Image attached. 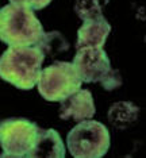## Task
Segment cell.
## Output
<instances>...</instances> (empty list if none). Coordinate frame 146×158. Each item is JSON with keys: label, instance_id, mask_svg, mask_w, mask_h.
I'll use <instances>...</instances> for the list:
<instances>
[{"label": "cell", "instance_id": "cell-1", "mask_svg": "<svg viewBox=\"0 0 146 158\" xmlns=\"http://www.w3.org/2000/svg\"><path fill=\"white\" fill-rule=\"evenodd\" d=\"M45 56L37 46H10L0 57V77L19 89H33Z\"/></svg>", "mask_w": 146, "mask_h": 158}, {"label": "cell", "instance_id": "cell-2", "mask_svg": "<svg viewBox=\"0 0 146 158\" xmlns=\"http://www.w3.org/2000/svg\"><path fill=\"white\" fill-rule=\"evenodd\" d=\"M44 33L33 10L16 4L0 8V41L8 46H34Z\"/></svg>", "mask_w": 146, "mask_h": 158}, {"label": "cell", "instance_id": "cell-3", "mask_svg": "<svg viewBox=\"0 0 146 158\" xmlns=\"http://www.w3.org/2000/svg\"><path fill=\"white\" fill-rule=\"evenodd\" d=\"M72 64L83 82H100L106 91L122 85L119 72L111 68V61L103 48L77 49Z\"/></svg>", "mask_w": 146, "mask_h": 158}, {"label": "cell", "instance_id": "cell-4", "mask_svg": "<svg viewBox=\"0 0 146 158\" xmlns=\"http://www.w3.org/2000/svg\"><path fill=\"white\" fill-rule=\"evenodd\" d=\"M110 131L98 120L84 119L68 132V150L74 158H100L110 149Z\"/></svg>", "mask_w": 146, "mask_h": 158}, {"label": "cell", "instance_id": "cell-5", "mask_svg": "<svg viewBox=\"0 0 146 158\" xmlns=\"http://www.w3.org/2000/svg\"><path fill=\"white\" fill-rule=\"evenodd\" d=\"M83 81L73 64L57 61L41 70L37 85L41 96L48 102H61L79 91Z\"/></svg>", "mask_w": 146, "mask_h": 158}, {"label": "cell", "instance_id": "cell-6", "mask_svg": "<svg viewBox=\"0 0 146 158\" xmlns=\"http://www.w3.org/2000/svg\"><path fill=\"white\" fill-rule=\"evenodd\" d=\"M38 126L33 122L16 118L0 122V146L4 158L28 157L35 145Z\"/></svg>", "mask_w": 146, "mask_h": 158}, {"label": "cell", "instance_id": "cell-7", "mask_svg": "<svg viewBox=\"0 0 146 158\" xmlns=\"http://www.w3.org/2000/svg\"><path fill=\"white\" fill-rule=\"evenodd\" d=\"M95 115V103L92 93L88 89H79L66 99L61 100L60 118L64 120L73 119L76 122L91 119Z\"/></svg>", "mask_w": 146, "mask_h": 158}, {"label": "cell", "instance_id": "cell-8", "mask_svg": "<svg viewBox=\"0 0 146 158\" xmlns=\"http://www.w3.org/2000/svg\"><path fill=\"white\" fill-rule=\"evenodd\" d=\"M111 33V24L104 16L85 20L77 31L76 49L80 48H103L107 37Z\"/></svg>", "mask_w": 146, "mask_h": 158}, {"label": "cell", "instance_id": "cell-9", "mask_svg": "<svg viewBox=\"0 0 146 158\" xmlns=\"http://www.w3.org/2000/svg\"><path fill=\"white\" fill-rule=\"evenodd\" d=\"M65 145L61 136L53 128H38L37 139L33 150L28 154V158L34 157H50V158H64L65 157Z\"/></svg>", "mask_w": 146, "mask_h": 158}, {"label": "cell", "instance_id": "cell-10", "mask_svg": "<svg viewBox=\"0 0 146 158\" xmlns=\"http://www.w3.org/2000/svg\"><path fill=\"white\" fill-rule=\"evenodd\" d=\"M138 118V107L129 102L115 103L108 111V119L114 126L126 128Z\"/></svg>", "mask_w": 146, "mask_h": 158}, {"label": "cell", "instance_id": "cell-11", "mask_svg": "<svg viewBox=\"0 0 146 158\" xmlns=\"http://www.w3.org/2000/svg\"><path fill=\"white\" fill-rule=\"evenodd\" d=\"M35 46L41 50L42 54L45 57L61 54V53H65L66 50L69 49V45H68V42L65 41V38L60 33H56V31L44 33Z\"/></svg>", "mask_w": 146, "mask_h": 158}, {"label": "cell", "instance_id": "cell-12", "mask_svg": "<svg viewBox=\"0 0 146 158\" xmlns=\"http://www.w3.org/2000/svg\"><path fill=\"white\" fill-rule=\"evenodd\" d=\"M108 0H77L74 4V11L80 19L90 20L103 15V10Z\"/></svg>", "mask_w": 146, "mask_h": 158}, {"label": "cell", "instance_id": "cell-13", "mask_svg": "<svg viewBox=\"0 0 146 158\" xmlns=\"http://www.w3.org/2000/svg\"><path fill=\"white\" fill-rule=\"evenodd\" d=\"M10 2H11V4L27 7L30 10H42L50 4L52 0H10Z\"/></svg>", "mask_w": 146, "mask_h": 158}]
</instances>
